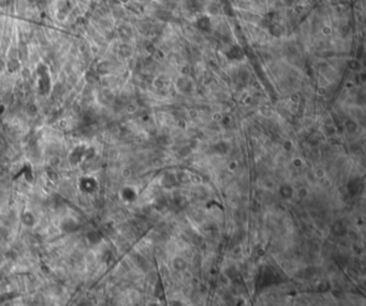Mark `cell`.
Here are the masks:
<instances>
[{"instance_id": "6da1fadb", "label": "cell", "mask_w": 366, "mask_h": 306, "mask_svg": "<svg viewBox=\"0 0 366 306\" xmlns=\"http://www.w3.org/2000/svg\"><path fill=\"white\" fill-rule=\"evenodd\" d=\"M198 26L201 27V28H203V29H206V28H209L211 26V21H209V17H207L206 15H203L202 17L198 19Z\"/></svg>"}, {"instance_id": "277c9868", "label": "cell", "mask_w": 366, "mask_h": 306, "mask_svg": "<svg viewBox=\"0 0 366 306\" xmlns=\"http://www.w3.org/2000/svg\"><path fill=\"white\" fill-rule=\"evenodd\" d=\"M322 33L325 35H331V33H332V28L330 26H328V25H325V26L322 27Z\"/></svg>"}, {"instance_id": "7a4b0ae2", "label": "cell", "mask_w": 366, "mask_h": 306, "mask_svg": "<svg viewBox=\"0 0 366 306\" xmlns=\"http://www.w3.org/2000/svg\"><path fill=\"white\" fill-rule=\"evenodd\" d=\"M222 11L225 12V14H226L227 16H235V12H234V9H233V7L230 4V3H228V4L223 5V8H222Z\"/></svg>"}, {"instance_id": "3957f363", "label": "cell", "mask_w": 366, "mask_h": 306, "mask_svg": "<svg viewBox=\"0 0 366 306\" xmlns=\"http://www.w3.org/2000/svg\"><path fill=\"white\" fill-rule=\"evenodd\" d=\"M209 12L211 15H217L218 12H219V8H218L216 4H211L209 7Z\"/></svg>"}, {"instance_id": "5b68a950", "label": "cell", "mask_w": 366, "mask_h": 306, "mask_svg": "<svg viewBox=\"0 0 366 306\" xmlns=\"http://www.w3.org/2000/svg\"><path fill=\"white\" fill-rule=\"evenodd\" d=\"M293 2H294V0H282V3H285V4H287V5L293 4Z\"/></svg>"}]
</instances>
